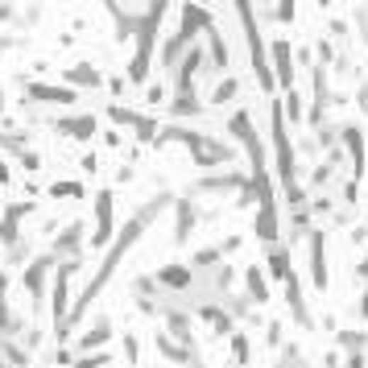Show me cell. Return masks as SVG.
<instances>
[{"label": "cell", "mask_w": 368, "mask_h": 368, "mask_svg": "<svg viewBox=\"0 0 368 368\" xmlns=\"http://www.w3.org/2000/svg\"><path fill=\"white\" fill-rule=\"evenodd\" d=\"M25 96L38 99V104H74V91L71 87H46V83H29Z\"/></svg>", "instance_id": "cell-1"}, {"label": "cell", "mask_w": 368, "mask_h": 368, "mask_svg": "<svg viewBox=\"0 0 368 368\" xmlns=\"http://www.w3.org/2000/svg\"><path fill=\"white\" fill-rule=\"evenodd\" d=\"M108 335H112V331H108V319H99L96 327H91V331H87V335H83V347H91V344H104V340H108Z\"/></svg>", "instance_id": "cell-6"}, {"label": "cell", "mask_w": 368, "mask_h": 368, "mask_svg": "<svg viewBox=\"0 0 368 368\" xmlns=\"http://www.w3.org/2000/svg\"><path fill=\"white\" fill-rule=\"evenodd\" d=\"M108 360H112V356H83V360H79L74 368H104Z\"/></svg>", "instance_id": "cell-9"}, {"label": "cell", "mask_w": 368, "mask_h": 368, "mask_svg": "<svg viewBox=\"0 0 368 368\" xmlns=\"http://www.w3.org/2000/svg\"><path fill=\"white\" fill-rule=\"evenodd\" d=\"M79 240H83V223H71V228H67V236L54 245V257H58V252H74V245H79Z\"/></svg>", "instance_id": "cell-5"}, {"label": "cell", "mask_w": 368, "mask_h": 368, "mask_svg": "<svg viewBox=\"0 0 368 368\" xmlns=\"http://www.w3.org/2000/svg\"><path fill=\"white\" fill-rule=\"evenodd\" d=\"M67 79H71V83H91V87H96L99 83V71H91V67H87V62H79V67H67Z\"/></svg>", "instance_id": "cell-4"}, {"label": "cell", "mask_w": 368, "mask_h": 368, "mask_svg": "<svg viewBox=\"0 0 368 368\" xmlns=\"http://www.w3.org/2000/svg\"><path fill=\"white\" fill-rule=\"evenodd\" d=\"M62 133H71V137H91L96 133V116H74V121H58Z\"/></svg>", "instance_id": "cell-3"}, {"label": "cell", "mask_w": 368, "mask_h": 368, "mask_svg": "<svg viewBox=\"0 0 368 368\" xmlns=\"http://www.w3.org/2000/svg\"><path fill=\"white\" fill-rule=\"evenodd\" d=\"M79 191H83L79 182H58V186H54V195H79Z\"/></svg>", "instance_id": "cell-10"}, {"label": "cell", "mask_w": 368, "mask_h": 368, "mask_svg": "<svg viewBox=\"0 0 368 368\" xmlns=\"http://www.w3.org/2000/svg\"><path fill=\"white\" fill-rule=\"evenodd\" d=\"M232 96H236V79H223L220 87H216V104H228Z\"/></svg>", "instance_id": "cell-8"}, {"label": "cell", "mask_w": 368, "mask_h": 368, "mask_svg": "<svg viewBox=\"0 0 368 368\" xmlns=\"http://www.w3.org/2000/svg\"><path fill=\"white\" fill-rule=\"evenodd\" d=\"M360 104H364V112H368V87H364V91H360Z\"/></svg>", "instance_id": "cell-11"}, {"label": "cell", "mask_w": 368, "mask_h": 368, "mask_svg": "<svg viewBox=\"0 0 368 368\" xmlns=\"http://www.w3.org/2000/svg\"><path fill=\"white\" fill-rule=\"evenodd\" d=\"M108 236H112V195L104 191L96 199V236H91V245H104Z\"/></svg>", "instance_id": "cell-2"}, {"label": "cell", "mask_w": 368, "mask_h": 368, "mask_svg": "<svg viewBox=\"0 0 368 368\" xmlns=\"http://www.w3.org/2000/svg\"><path fill=\"white\" fill-rule=\"evenodd\" d=\"M248 286H252V298L265 302V281H261V269H248Z\"/></svg>", "instance_id": "cell-7"}]
</instances>
